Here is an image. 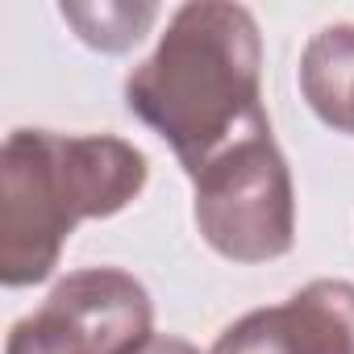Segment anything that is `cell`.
<instances>
[{"mask_svg":"<svg viewBox=\"0 0 354 354\" xmlns=\"http://www.w3.org/2000/svg\"><path fill=\"white\" fill-rule=\"evenodd\" d=\"M213 354H300V350H296V342L279 317V304H275V308H254L242 321H234L217 337Z\"/></svg>","mask_w":354,"mask_h":354,"instance_id":"obj_8","label":"cell"},{"mask_svg":"<svg viewBox=\"0 0 354 354\" xmlns=\"http://www.w3.org/2000/svg\"><path fill=\"white\" fill-rule=\"evenodd\" d=\"M125 104L201 175L230 146L267 133L263 109V34L250 9L196 0L175 9L154 55L129 71Z\"/></svg>","mask_w":354,"mask_h":354,"instance_id":"obj_1","label":"cell"},{"mask_svg":"<svg viewBox=\"0 0 354 354\" xmlns=\"http://www.w3.org/2000/svg\"><path fill=\"white\" fill-rule=\"evenodd\" d=\"M300 92L329 129L354 138V26H325L308 38Z\"/></svg>","mask_w":354,"mask_h":354,"instance_id":"obj_5","label":"cell"},{"mask_svg":"<svg viewBox=\"0 0 354 354\" xmlns=\"http://www.w3.org/2000/svg\"><path fill=\"white\" fill-rule=\"evenodd\" d=\"M146 154L113 133L13 129L0 150V283H42L80 221L129 209Z\"/></svg>","mask_w":354,"mask_h":354,"instance_id":"obj_2","label":"cell"},{"mask_svg":"<svg viewBox=\"0 0 354 354\" xmlns=\"http://www.w3.org/2000/svg\"><path fill=\"white\" fill-rule=\"evenodd\" d=\"M150 292L121 267H88L55 283L38 313L9 329L5 354H138L154 333Z\"/></svg>","mask_w":354,"mask_h":354,"instance_id":"obj_4","label":"cell"},{"mask_svg":"<svg viewBox=\"0 0 354 354\" xmlns=\"http://www.w3.org/2000/svg\"><path fill=\"white\" fill-rule=\"evenodd\" d=\"M138 354H201L192 342H184V337H167V333H154Z\"/></svg>","mask_w":354,"mask_h":354,"instance_id":"obj_9","label":"cell"},{"mask_svg":"<svg viewBox=\"0 0 354 354\" xmlns=\"http://www.w3.org/2000/svg\"><path fill=\"white\" fill-rule=\"evenodd\" d=\"M196 188V230L230 263H271L296 242V188L271 129L213 158Z\"/></svg>","mask_w":354,"mask_h":354,"instance_id":"obj_3","label":"cell"},{"mask_svg":"<svg viewBox=\"0 0 354 354\" xmlns=\"http://www.w3.org/2000/svg\"><path fill=\"white\" fill-rule=\"evenodd\" d=\"M300 354H354V283L313 279L279 304Z\"/></svg>","mask_w":354,"mask_h":354,"instance_id":"obj_6","label":"cell"},{"mask_svg":"<svg viewBox=\"0 0 354 354\" xmlns=\"http://www.w3.org/2000/svg\"><path fill=\"white\" fill-rule=\"evenodd\" d=\"M63 21L88 42L92 50L121 55L146 38V30L158 17V5H129V0H100V5H59Z\"/></svg>","mask_w":354,"mask_h":354,"instance_id":"obj_7","label":"cell"}]
</instances>
